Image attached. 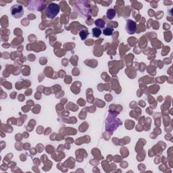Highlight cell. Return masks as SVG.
<instances>
[{
  "instance_id": "obj_1",
  "label": "cell",
  "mask_w": 173,
  "mask_h": 173,
  "mask_svg": "<svg viewBox=\"0 0 173 173\" xmlns=\"http://www.w3.org/2000/svg\"><path fill=\"white\" fill-rule=\"evenodd\" d=\"M60 11V7L55 3H51L46 9V15L49 18H54Z\"/></svg>"
},
{
  "instance_id": "obj_2",
  "label": "cell",
  "mask_w": 173,
  "mask_h": 173,
  "mask_svg": "<svg viewBox=\"0 0 173 173\" xmlns=\"http://www.w3.org/2000/svg\"><path fill=\"white\" fill-rule=\"evenodd\" d=\"M11 14L15 18H20L24 15L23 7L20 4H15L10 9Z\"/></svg>"
},
{
  "instance_id": "obj_3",
  "label": "cell",
  "mask_w": 173,
  "mask_h": 173,
  "mask_svg": "<svg viewBox=\"0 0 173 173\" xmlns=\"http://www.w3.org/2000/svg\"><path fill=\"white\" fill-rule=\"evenodd\" d=\"M126 31L129 34H134L137 31V24L131 20H127L126 24Z\"/></svg>"
},
{
  "instance_id": "obj_4",
  "label": "cell",
  "mask_w": 173,
  "mask_h": 173,
  "mask_svg": "<svg viewBox=\"0 0 173 173\" xmlns=\"http://www.w3.org/2000/svg\"><path fill=\"white\" fill-rule=\"evenodd\" d=\"M102 32L101 31V29L97 28V27L92 29L93 36L94 37H95V38H98V37H100V35H101V34H102Z\"/></svg>"
},
{
  "instance_id": "obj_5",
  "label": "cell",
  "mask_w": 173,
  "mask_h": 173,
  "mask_svg": "<svg viewBox=\"0 0 173 173\" xmlns=\"http://www.w3.org/2000/svg\"><path fill=\"white\" fill-rule=\"evenodd\" d=\"M95 24L97 26V28H104L105 26V22L104 20H103V19H98L95 21Z\"/></svg>"
},
{
  "instance_id": "obj_6",
  "label": "cell",
  "mask_w": 173,
  "mask_h": 173,
  "mask_svg": "<svg viewBox=\"0 0 173 173\" xmlns=\"http://www.w3.org/2000/svg\"><path fill=\"white\" fill-rule=\"evenodd\" d=\"M79 35L80 37H81L82 40H85L86 39V37L89 35V33H88V30L87 29H85V30H81L79 32Z\"/></svg>"
},
{
  "instance_id": "obj_7",
  "label": "cell",
  "mask_w": 173,
  "mask_h": 173,
  "mask_svg": "<svg viewBox=\"0 0 173 173\" xmlns=\"http://www.w3.org/2000/svg\"><path fill=\"white\" fill-rule=\"evenodd\" d=\"M114 32V29L112 27H107L103 31V33L106 36H110L112 35Z\"/></svg>"
},
{
  "instance_id": "obj_8",
  "label": "cell",
  "mask_w": 173,
  "mask_h": 173,
  "mask_svg": "<svg viewBox=\"0 0 173 173\" xmlns=\"http://www.w3.org/2000/svg\"><path fill=\"white\" fill-rule=\"evenodd\" d=\"M116 15V12L113 9H110L108 10L107 12V18L108 19H112Z\"/></svg>"
}]
</instances>
